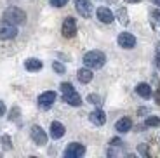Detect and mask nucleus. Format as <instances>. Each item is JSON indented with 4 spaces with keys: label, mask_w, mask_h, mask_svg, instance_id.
<instances>
[{
    "label": "nucleus",
    "mask_w": 160,
    "mask_h": 158,
    "mask_svg": "<svg viewBox=\"0 0 160 158\" xmlns=\"http://www.w3.org/2000/svg\"><path fill=\"white\" fill-rule=\"evenodd\" d=\"M106 61V56L103 54L101 51H89L87 54L84 56V64L91 70H98L101 68Z\"/></svg>",
    "instance_id": "obj_1"
},
{
    "label": "nucleus",
    "mask_w": 160,
    "mask_h": 158,
    "mask_svg": "<svg viewBox=\"0 0 160 158\" xmlns=\"http://www.w3.org/2000/svg\"><path fill=\"white\" fill-rule=\"evenodd\" d=\"M4 21L18 26V24H23L24 21H26V14H24V11H21V9H18V7H9L7 11L4 12Z\"/></svg>",
    "instance_id": "obj_2"
},
{
    "label": "nucleus",
    "mask_w": 160,
    "mask_h": 158,
    "mask_svg": "<svg viewBox=\"0 0 160 158\" xmlns=\"http://www.w3.org/2000/svg\"><path fill=\"white\" fill-rule=\"evenodd\" d=\"M16 35H18V28L14 24L7 23V21L0 23V40H11Z\"/></svg>",
    "instance_id": "obj_3"
},
{
    "label": "nucleus",
    "mask_w": 160,
    "mask_h": 158,
    "mask_svg": "<svg viewBox=\"0 0 160 158\" xmlns=\"http://www.w3.org/2000/svg\"><path fill=\"white\" fill-rule=\"evenodd\" d=\"M30 136H32L33 142L38 144V146H44L45 142H47V134L44 132V129L40 125H33L32 131H30Z\"/></svg>",
    "instance_id": "obj_4"
},
{
    "label": "nucleus",
    "mask_w": 160,
    "mask_h": 158,
    "mask_svg": "<svg viewBox=\"0 0 160 158\" xmlns=\"http://www.w3.org/2000/svg\"><path fill=\"white\" fill-rule=\"evenodd\" d=\"M61 33L66 38H73L77 35V21L73 17H66L63 23V28H61Z\"/></svg>",
    "instance_id": "obj_5"
},
{
    "label": "nucleus",
    "mask_w": 160,
    "mask_h": 158,
    "mask_svg": "<svg viewBox=\"0 0 160 158\" xmlns=\"http://www.w3.org/2000/svg\"><path fill=\"white\" fill-rule=\"evenodd\" d=\"M85 153V146L80 142H72L66 150H64V156L66 158H80Z\"/></svg>",
    "instance_id": "obj_6"
},
{
    "label": "nucleus",
    "mask_w": 160,
    "mask_h": 158,
    "mask_svg": "<svg viewBox=\"0 0 160 158\" xmlns=\"http://www.w3.org/2000/svg\"><path fill=\"white\" fill-rule=\"evenodd\" d=\"M75 9L82 17H91L92 16V4L89 0H75Z\"/></svg>",
    "instance_id": "obj_7"
},
{
    "label": "nucleus",
    "mask_w": 160,
    "mask_h": 158,
    "mask_svg": "<svg viewBox=\"0 0 160 158\" xmlns=\"http://www.w3.org/2000/svg\"><path fill=\"white\" fill-rule=\"evenodd\" d=\"M118 45L124 49H132L136 45V37L131 33H120L118 35Z\"/></svg>",
    "instance_id": "obj_8"
},
{
    "label": "nucleus",
    "mask_w": 160,
    "mask_h": 158,
    "mask_svg": "<svg viewBox=\"0 0 160 158\" xmlns=\"http://www.w3.org/2000/svg\"><path fill=\"white\" fill-rule=\"evenodd\" d=\"M54 101H56V92H52V91H47L38 96V104L42 108H49Z\"/></svg>",
    "instance_id": "obj_9"
},
{
    "label": "nucleus",
    "mask_w": 160,
    "mask_h": 158,
    "mask_svg": "<svg viewBox=\"0 0 160 158\" xmlns=\"http://www.w3.org/2000/svg\"><path fill=\"white\" fill-rule=\"evenodd\" d=\"M63 101L66 104H70V106H80V104H82V97H80L75 91L64 92V94H63Z\"/></svg>",
    "instance_id": "obj_10"
},
{
    "label": "nucleus",
    "mask_w": 160,
    "mask_h": 158,
    "mask_svg": "<svg viewBox=\"0 0 160 158\" xmlns=\"http://www.w3.org/2000/svg\"><path fill=\"white\" fill-rule=\"evenodd\" d=\"M64 132H66V129H64V125L61 122H52L51 123V137L52 139H61L64 136Z\"/></svg>",
    "instance_id": "obj_11"
},
{
    "label": "nucleus",
    "mask_w": 160,
    "mask_h": 158,
    "mask_svg": "<svg viewBox=\"0 0 160 158\" xmlns=\"http://www.w3.org/2000/svg\"><path fill=\"white\" fill-rule=\"evenodd\" d=\"M98 17H99L101 23H106V24L113 23V12L110 11L108 7H99L98 9Z\"/></svg>",
    "instance_id": "obj_12"
},
{
    "label": "nucleus",
    "mask_w": 160,
    "mask_h": 158,
    "mask_svg": "<svg viewBox=\"0 0 160 158\" xmlns=\"http://www.w3.org/2000/svg\"><path fill=\"white\" fill-rule=\"evenodd\" d=\"M89 118H91V122L94 123V125H104V123H106V115L101 110L92 111V113L89 115Z\"/></svg>",
    "instance_id": "obj_13"
},
{
    "label": "nucleus",
    "mask_w": 160,
    "mask_h": 158,
    "mask_svg": "<svg viewBox=\"0 0 160 158\" xmlns=\"http://www.w3.org/2000/svg\"><path fill=\"white\" fill-rule=\"evenodd\" d=\"M115 129L118 132H129L132 129V122H131V118H120L118 122L115 123Z\"/></svg>",
    "instance_id": "obj_14"
},
{
    "label": "nucleus",
    "mask_w": 160,
    "mask_h": 158,
    "mask_svg": "<svg viewBox=\"0 0 160 158\" xmlns=\"http://www.w3.org/2000/svg\"><path fill=\"white\" fill-rule=\"evenodd\" d=\"M77 77H78V80L82 83H89L92 80V71H91V68H82V70H78V73H77Z\"/></svg>",
    "instance_id": "obj_15"
},
{
    "label": "nucleus",
    "mask_w": 160,
    "mask_h": 158,
    "mask_svg": "<svg viewBox=\"0 0 160 158\" xmlns=\"http://www.w3.org/2000/svg\"><path fill=\"white\" fill-rule=\"evenodd\" d=\"M136 92H138V96H141L143 99L152 97V87H150L148 83H139L136 87Z\"/></svg>",
    "instance_id": "obj_16"
},
{
    "label": "nucleus",
    "mask_w": 160,
    "mask_h": 158,
    "mask_svg": "<svg viewBox=\"0 0 160 158\" xmlns=\"http://www.w3.org/2000/svg\"><path fill=\"white\" fill-rule=\"evenodd\" d=\"M42 61H38V59H35V57H32V59H28L26 63H24V68L28 71H38V70H42Z\"/></svg>",
    "instance_id": "obj_17"
},
{
    "label": "nucleus",
    "mask_w": 160,
    "mask_h": 158,
    "mask_svg": "<svg viewBox=\"0 0 160 158\" xmlns=\"http://www.w3.org/2000/svg\"><path fill=\"white\" fill-rule=\"evenodd\" d=\"M117 14H118L120 23H122V24H127L129 23V16H127V11H125V9H118V12H117Z\"/></svg>",
    "instance_id": "obj_18"
},
{
    "label": "nucleus",
    "mask_w": 160,
    "mask_h": 158,
    "mask_svg": "<svg viewBox=\"0 0 160 158\" xmlns=\"http://www.w3.org/2000/svg\"><path fill=\"white\" fill-rule=\"evenodd\" d=\"M158 125H160L158 116H148L146 118V127H158Z\"/></svg>",
    "instance_id": "obj_19"
},
{
    "label": "nucleus",
    "mask_w": 160,
    "mask_h": 158,
    "mask_svg": "<svg viewBox=\"0 0 160 158\" xmlns=\"http://www.w3.org/2000/svg\"><path fill=\"white\" fill-rule=\"evenodd\" d=\"M52 68H54V71H58V73H61V75L64 73V66L61 63H58V61H54V63H52Z\"/></svg>",
    "instance_id": "obj_20"
},
{
    "label": "nucleus",
    "mask_w": 160,
    "mask_h": 158,
    "mask_svg": "<svg viewBox=\"0 0 160 158\" xmlns=\"http://www.w3.org/2000/svg\"><path fill=\"white\" fill-rule=\"evenodd\" d=\"M66 4H68V0H51V5H54V7H64Z\"/></svg>",
    "instance_id": "obj_21"
},
{
    "label": "nucleus",
    "mask_w": 160,
    "mask_h": 158,
    "mask_svg": "<svg viewBox=\"0 0 160 158\" xmlns=\"http://www.w3.org/2000/svg\"><path fill=\"white\" fill-rule=\"evenodd\" d=\"M61 91H63V94H64V92L75 91V89H73V85H72V83H68V82H64V83H61Z\"/></svg>",
    "instance_id": "obj_22"
},
{
    "label": "nucleus",
    "mask_w": 160,
    "mask_h": 158,
    "mask_svg": "<svg viewBox=\"0 0 160 158\" xmlns=\"http://www.w3.org/2000/svg\"><path fill=\"white\" fill-rule=\"evenodd\" d=\"M2 144L5 150H11V137L9 136H2Z\"/></svg>",
    "instance_id": "obj_23"
},
{
    "label": "nucleus",
    "mask_w": 160,
    "mask_h": 158,
    "mask_svg": "<svg viewBox=\"0 0 160 158\" xmlns=\"http://www.w3.org/2000/svg\"><path fill=\"white\" fill-rule=\"evenodd\" d=\"M87 101H89V103H92V104H99V101H101V99H99V96L91 94V96L87 97Z\"/></svg>",
    "instance_id": "obj_24"
},
{
    "label": "nucleus",
    "mask_w": 160,
    "mask_h": 158,
    "mask_svg": "<svg viewBox=\"0 0 160 158\" xmlns=\"http://www.w3.org/2000/svg\"><path fill=\"white\" fill-rule=\"evenodd\" d=\"M155 66L160 68V49L157 51V54H155Z\"/></svg>",
    "instance_id": "obj_25"
},
{
    "label": "nucleus",
    "mask_w": 160,
    "mask_h": 158,
    "mask_svg": "<svg viewBox=\"0 0 160 158\" xmlns=\"http://www.w3.org/2000/svg\"><path fill=\"white\" fill-rule=\"evenodd\" d=\"M18 115H19V110H16V108H14V110L11 111V120H16Z\"/></svg>",
    "instance_id": "obj_26"
},
{
    "label": "nucleus",
    "mask_w": 160,
    "mask_h": 158,
    "mask_svg": "<svg viewBox=\"0 0 160 158\" xmlns=\"http://www.w3.org/2000/svg\"><path fill=\"white\" fill-rule=\"evenodd\" d=\"M4 113H5V104L0 101V116H4Z\"/></svg>",
    "instance_id": "obj_27"
},
{
    "label": "nucleus",
    "mask_w": 160,
    "mask_h": 158,
    "mask_svg": "<svg viewBox=\"0 0 160 158\" xmlns=\"http://www.w3.org/2000/svg\"><path fill=\"white\" fill-rule=\"evenodd\" d=\"M152 16L155 17V19H160V11H153V12H152Z\"/></svg>",
    "instance_id": "obj_28"
},
{
    "label": "nucleus",
    "mask_w": 160,
    "mask_h": 158,
    "mask_svg": "<svg viewBox=\"0 0 160 158\" xmlns=\"http://www.w3.org/2000/svg\"><path fill=\"white\" fill-rule=\"evenodd\" d=\"M155 101H157V104H160V91L155 92Z\"/></svg>",
    "instance_id": "obj_29"
},
{
    "label": "nucleus",
    "mask_w": 160,
    "mask_h": 158,
    "mask_svg": "<svg viewBox=\"0 0 160 158\" xmlns=\"http://www.w3.org/2000/svg\"><path fill=\"white\" fill-rule=\"evenodd\" d=\"M153 4H155V5H160V0H153Z\"/></svg>",
    "instance_id": "obj_30"
},
{
    "label": "nucleus",
    "mask_w": 160,
    "mask_h": 158,
    "mask_svg": "<svg viewBox=\"0 0 160 158\" xmlns=\"http://www.w3.org/2000/svg\"><path fill=\"white\" fill-rule=\"evenodd\" d=\"M127 2H138V0H127Z\"/></svg>",
    "instance_id": "obj_31"
}]
</instances>
